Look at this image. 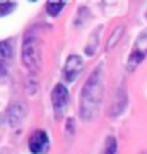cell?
<instances>
[{
	"label": "cell",
	"instance_id": "obj_13",
	"mask_svg": "<svg viewBox=\"0 0 147 154\" xmlns=\"http://www.w3.org/2000/svg\"><path fill=\"white\" fill-rule=\"evenodd\" d=\"M122 33H123V26H119L117 29L111 33V37L108 38V43H106V51H109L112 46H116L117 42H119V38L122 37Z\"/></svg>",
	"mask_w": 147,
	"mask_h": 154
},
{
	"label": "cell",
	"instance_id": "obj_17",
	"mask_svg": "<svg viewBox=\"0 0 147 154\" xmlns=\"http://www.w3.org/2000/svg\"><path fill=\"white\" fill-rule=\"evenodd\" d=\"M146 18H147V13H146Z\"/></svg>",
	"mask_w": 147,
	"mask_h": 154
},
{
	"label": "cell",
	"instance_id": "obj_9",
	"mask_svg": "<svg viewBox=\"0 0 147 154\" xmlns=\"http://www.w3.org/2000/svg\"><path fill=\"white\" fill-rule=\"evenodd\" d=\"M25 106L22 105V103H14V105H11L8 108V111H7V116H8V121L11 125H16L18 122L22 121V118L25 116Z\"/></svg>",
	"mask_w": 147,
	"mask_h": 154
},
{
	"label": "cell",
	"instance_id": "obj_16",
	"mask_svg": "<svg viewBox=\"0 0 147 154\" xmlns=\"http://www.w3.org/2000/svg\"><path fill=\"white\" fill-rule=\"evenodd\" d=\"M139 154H147V151H143V152H139Z\"/></svg>",
	"mask_w": 147,
	"mask_h": 154
},
{
	"label": "cell",
	"instance_id": "obj_11",
	"mask_svg": "<svg viewBox=\"0 0 147 154\" xmlns=\"http://www.w3.org/2000/svg\"><path fill=\"white\" fill-rule=\"evenodd\" d=\"M101 30V27H97L95 29V32L90 35V38H89V45L86 46V54L87 56H92L93 53H95V49H97V46H98V32Z\"/></svg>",
	"mask_w": 147,
	"mask_h": 154
},
{
	"label": "cell",
	"instance_id": "obj_15",
	"mask_svg": "<svg viewBox=\"0 0 147 154\" xmlns=\"http://www.w3.org/2000/svg\"><path fill=\"white\" fill-rule=\"evenodd\" d=\"M65 127H66V132H68L70 135L75 134V132H76V122H75V119H73V118H68V119H66Z\"/></svg>",
	"mask_w": 147,
	"mask_h": 154
},
{
	"label": "cell",
	"instance_id": "obj_4",
	"mask_svg": "<svg viewBox=\"0 0 147 154\" xmlns=\"http://www.w3.org/2000/svg\"><path fill=\"white\" fill-rule=\"evenodd\" d=\"M68 102H70L68 88L63 83H57L51 91V105H52L55 119H60L63 116L66 106H68Z\"/></svg>",
	"mask_w": 147,
	"mask_h": 154
},
{
	"label": "cell",
	"instance_id": "obj_10",
	"mask_svg": "<svg viewBox=\"0 0 147 154\" xmlns=\"http://www.w3.org/2000/svg\"><path fill=\"white\" fill-rule=\"evenodd\" d=\"M65 2H46V13L51 18H57L60 11L65 8Z\"/></svg>",
	"mask_w": 147,
	"mask_h": 154
},
{
	"label": "cell",
	"instance_id": "obj_7",
	"mask_svg": "<svg viewBox=\"0 0 147 154\" xmlns=\"http://www.w3.org/2000/svg\"><path fill=\"white\" fill-rule=\"evenodd\" d=\"M127 105H128V92H127V89L123 88V86H120V88L117 89L114 99H112L109 115H111L112 118L119 116V115H120V113L127 108Z\"/></svg>",
	"mask_w": 147,
	"mask_h": 154
},
{
	"label": "cell",
	"instance_id": "obj_2",
	"mask_svg": "<svg viewBox=\"0 0 147 154\" xmlns=\"http://www.w3.org/2000/svg\"><path fill=\"white\" fill-rule=\"evenodd\" d=\"M21 57L27 70L35 72L40 65V60H41V40L35 35H29L27 38H24Z\"/></svg>",
	"mask_w": 147,
	"mask_h": 154
},
{
	"label": "cell",
	"instance_id": "obj_1",
	"mask_svg": "<svg viewBox=\"0 0 147 154\" xmlns=\"http://www.w3.org/2000/svg\"><path fill=\"white\" fill-rule=\"evenodd\" d=\"M104 95V65L98 64L86 79L79 97V115L84 121H92L97 116Z\"/></svg>",
	"mask_w": 147,
	"mask_h": 154
},
{
	"label": "cell",
	"instance_id": "obj_3",
	"mask_svg": "<svg viewBox=\"0 0 147 154\" xmlns=\"http://www.w3.org/2000/svg\"><path fill=\"white\" fill-rule=\"evenodd\" d=\"M146 57H147V29H144L136 37V40H134L133 48H131V51H130V54H128L127 68L130 72H133Z\"/></svg>",
	"mask_w": 147,
	"mask_h": 154
},
{
	"label": "cell",
	"instance_id": "obj_5",
	"mask_svg": "<svg viewBox=\"0 0 147 154\" xmlns=\"http://www.w3.org/2000/svg\"><path fill=\"white\" fill-rule=\"evenodd\" d=\"M27 146H29V151L32 154H46L51 148L48 132L44 129H35L29 137Z\"/></svg>",
	"mask_w": 147,
	"mask_h": 154
},
{
	"label": "cell",
	"instance_id": "obj_8",
	"mask_svg": "<svg viewBox=\"0 0 147 154\" xmlns=\"http://www.w3.org/2000/svg\"><path fill=\"white\" fill-rule=\"evenodd\" d=\"M14 53V45L11 40H3L0 45V64H2V75H5L8 70V64L13 59Z\"/></svg>",
	"mask_w": 147,
	"mask_h": 154
},
{
	"label": "cell",
	"instance_id": "obj_6",
	"mask_svg": "<svg viewBox=\"0 0 147 154\" xmlns=\"http://www.w3.org/2000/svg\"><path fill=\"white\" fill-rule=\"evenodd\" d=\"M82 67H84V60L81 56L70 54L65 60L63 70H62V76H63V79L66 83H73L79 76V73L82 72Z\"/></svg>",
	"mask_w": 147,
	"mask_h": 154
},
{
	"label": "cell",
	"instance_id": "obj_12",
	"mask_svg": "<svg viewBox=\"0 0 147 154\" xmlns=\"http://www.w3.org/2000/svg\"><path fill=\"white\" fill-rule=\"evenodd\" d=\"M101 154H117V138L114 135H108L104 140V148Z\"/></svg>",
	"mask_w": 147,
	"mask_h": 154
},
{
	"label": "cell",
	"instance_id": "obj_14",
	"mask_svg": "<svg viewBox=\"0 0 147 154\" xmlns=\"http://www.w3.org/2000/svg\"><path fill=\"white\" fill-rule=\"evenodd\" d=\"M16 5H18L16 2H2V3H0V16L5 18L7 14H10L11 11L16 8Z\"/></svg>",
	"mask_w": 147,
	"mask_h": 154
}]
</instances>
